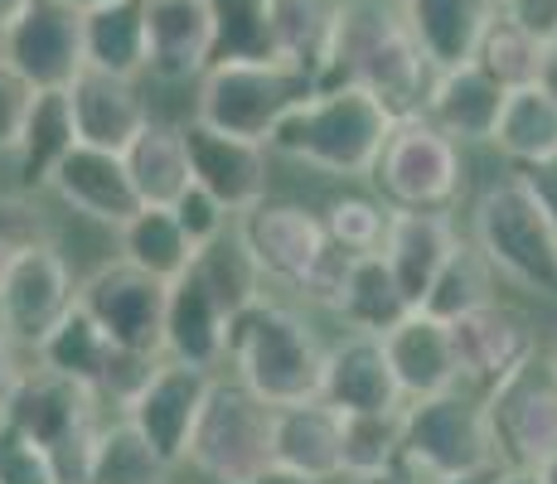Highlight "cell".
I'll return each mask as SVG.
<instances>
[{"label": "cell", "mask_w": 557, "mask_h": 484, "mask_svg": "<svg viewBox=\"0 0 557 484\" xmlns=\"http://www.w3.org/2000/svg\"><path fill=\"white\" fill-rule=\"evenodd\" d=\"M466 146L451 141L422 112L403 116L373 165V189L393 209H446L466 199Z\"/></svg>", "instance_id": "9c48e42d"}, {"label": "cell", "mask_w": 557, "mask_h": 484, "mask_svg": "<svg viewBox=\"0 0 557 484\" xmlns=\"http://www.w3.org/2000/svg\"><path fill=\"white\" fill-rule=\"evenodd\" d=\"M213 383L219 373L213 369H199V363H185V359H160L151 383L132 397L126 417L141 426V436L151 440L160 456L170 466H189V440H195V426L203 417V402H209Z\"/></svg>", "instance_id": "4fadbf2b"}, {"label": "cell", "mask_w": 557, "mask_h": 484, "mask_svg": "<svg viewBox=\"0 0 557 484\" xmlns=\"http://www.w3.org/2000/svg\"><path fill=\"white\" fill-rule=\"evenodd\" d=\"M29 5H35V0H0V35H5V29L15 25V20L25 15Z\"/></svg>", "instance_id": "db71d44e"}, {"label": "cell", "mask_w": 557, "mask_h": 484, "mask_svg": "<svg viewBox=\"0 0 557 484\" xmlns=\"http://www.w3.org/2000/svg\"><path fill=\"white\" fill-rule=\"evenodd\" d=\"M248 484H325V480H310V475H301V470H286V466H276L272 460V466L257 470Z\"/></svg>", "instance_id": "816d5d0a"}, {"label": "cell", "mask_w": 557, "mask_h": 484, "mask_svg": "<svg viewBox=\"0 0 557 484\" xmlns=\"http://www.w3.org/2000/svg\"><path fill=\"white\" fill-rule=\"evenodd\" d=\"M393 126L398 116L363 83H330L310 92L296 112H286L272 136V156L335 179H373Z\"/></svg>", "instance_id": "6da1fadb"}, {"label": "cell", "mask_w": 557, "mask_h": 484, "mask_svg": "<svg viewBox=\"0 0 557 484\" xmlns=\"http://www.w3.org/2000/svg\"><path fill=\"white\" fill-rule=\"evenodd\" d=\"M116 257H126L132 266H141V272L160 276V282L170 286L199 262V247L189 243L185 228H180L175 209L146 203L126 228H116Z\"/></svg>", "instance_id": "836d02e7"}, {"label": "cell", "mask_w": 557, "mask_h": 484, "mask_svg": "<svg viewBox=\"0 0 557 484\" xmlns=\"http://www.w3.org/2000/svg\"><path fill=\"white\" fill-rule=\"evenodd\" d=\"M499 282H505V276L495 272V262H490L466 233L460 247L451 252V262H446L442 276H436L432 296L422 300V310H432V315H442V320H460V315H470V310L499 300Z\"/></svg>", "instance_id": "74e56055"}, {"label": "cell", "mask_w": 557, "mask_h": 484, "mask_svg": "<svg viewBox=\"0 0 557 484\" xmlns=\"http://www.w3.org/2000/svg\"><path fill=\"white\" fill-rule=\"evenodd\" d=\"M126 170H132L136 189L146 203L170 209L189 185H195V165H189V146H185V122L170 116H151L141 136L126 146Z\"/></svg>", "instance_id": "4dcf8cb0"}, {"label": "cell", "mask_w": 557, "mask_h": 484, "mask_svg": "<svg viewBox=\"0 0 557 484\" xmlns=\"http://www.w3.org/2000/svg\"><path fill=\"white\" fill-rule=\"evenodd\" d=\"M45 194H53L69 213H78V219L98 223V228H112V233L126 228V223L146 209L122 150H102V146H83V141L59 160Z\"/></svg>", "instance_id": "2e32d148"}, {"label": "cell", "mask_w": 557, "mask_h": 484, "mask_svg": "<svg viewBox=\"0 0 557 484\" xmlns=\"http://www.w3.org/2000/svg\"><path fill=\"white\" fill-rule=\"evenodd\" d=\"M548 45H539L533 35H523L513 20L495 15V25L485 29L475 59L495 73L505 88H529V83H543V69H548Z\"/></svg>", "instance_id": "ab89813d"}, {"label": "cell", "mask_w": 557, "mask_h": 484, "mask_svg": "<svg viewBox=\"0 0 557 484\" xmlns=\"http://www.w3.org/2000/svg\"><path fill=\"white\" fill-rule=\"evenodd\" d=\"M175 466L141 436V426L126 412H112L92 436L83 484H170Z\"/></svg>", "instance_id": "1f68e13d"}, {"label": "cell", "mask_w": 557, "mask_h": 484, "mask_svg": "<svg viewBox=\"0 0 557 484\" xmlns=\"http://www.w3.org/2000/svg\"><path fill=\"white\" fill-rule=\"evenodd\" d=\"M543 88H548L557 97V49L548 53V69H543Z\"/></svg>", "instance_id": "6f0895ef"}, {"label": "cell", "mask_w": 557, "mask_h": 484, "mask_svg": "<svg viewBox=\"0 0 557 484\" xmlns=\"http://www.w3.org/2000/svg\"><path fill=\"white\" fill-rule=\"evenodd\" d=\"M355 262H359V252H349V247H339L335 238H330L325 252L315 257V266H310L301 282H296V296H301L306 306L330 310V315H335L339 300H345V286H349V272H355Z\"/></svg>", "instance_id": "f6af8a7d"}, {"label": "cell", "mask_w": 557, "mask_h": 484, "mask_svg": "<svg viewBox=\"0 0 557 484\" xmlns=\"http://www.w3.org/2000/svg\"><path fill=\"white\" fill-rule=\"evenodd\" d=\"M470 243L495 262L509 286L557 300V223L529 179L509 165V175L490 179L470 203Z\"/></svg>", "instance_id": "277c9868"}, {"label": "cell", "mask_w": 557, "mask_h": 484, "mask_svg": "<svg viewBox=\"0 0 557 484\" xmlns=\"http://www.w3.org/2000/svg\"><path fill=\"white\" fill-rule=\"evenodd\" d=\"M78 306L102 325L116 349L132 353H165V310L170 286L160 276L132 266L126 257H107L78 282Z\"/></svg>", "instance_id": "30bf717a"}, {"label": "cell", "mask_w": 557, "mask_h": 484, "mask_svg": "<svg viewBox=\"0 0 557 484\" xmlns=\"http://www.w3.org/2000/svg\"><path fill=\"white\" fill-rule=\"evenodd\" d=\"M456 247H460V228L446 209H393L383 262L393 266L403 296L412 306H422Z\"/></svg>", "instance_id": "cb8c5ba5"}, {"label": "cell", "mask_w": 557, "mask_h": 484, "mask_svg": "<svg viewBox=\"0 0 557 484\" xmlns=\"http://www.w3.org/2000/svg\"><path fill=\"white\" fill-rule=\"evenodd\" d=\"M412 310V300L403 296L393 266L383 262V252H359L355 272H349L345 300H339L335 320L345 330H363V335H388L393 325Z\"/></svg>", "instance_id": "8d00e7d4"}, {"label": "cell", "mask_w": 557, "mask_h": 484, "mask_svg": "<svg viewBox=\"0 0 557 484\" xmlns=\"http://www.w3.org/2000/svg\"><path fill=\"white\" fill-rule=\"evenodd\" d=\"M388 223H393V203L383 199V194L379 199H373V194H339L325 209L330 238L339 247H349V252H383Z\"/></svg>", "instance_id": "b9f144b4"}, {"label": "cell", "mask_w": 557, "mask_h": 484, "mask_svg": "<svg viewBox=\"0 0 557 484\" xmlns=\"http://www.w3.org/2000/svg\"><path fill=\"white\" fill-rule=\"evenodd\" d=\"M519 175L529 179V189L543 199V209L553 213V223H557V156L553 160H539V165H519Z\"/></svg>", "instance_id": "f907efd6"}, {"label": "cell", "mask_w": 557, "mask_h": 484, "mask_svg": "<svg viewBox=\"0 0 557 484\" xmlns=\"http://www.w3.org/2000/svg\"><path fill=\"white\" fill-rule=\"evenodd\" d=\"M403 15L426 59L436 69H451L480 53V39L499 15V0H403Z\"/></svg>", "instance_id": "83f0119b"}, {"label": "cell", "mask_w": 557, "mask_h": 484, "mask_svg": "<svg viewBox=\"0 0 557 484\" xmlns=\"http://www.w3.org/2000/svg\"><path fill=\"white\" fill-rule=\"evenodd\" d=\"M505 97L509 88L480 59L451 63V69H436L422 116L436 122L460 146H490L495 141L499 112H505Z\"/></svg>", "instance_id": "44dd1931"}, {"label": "cell", "mask_w": 557, "mask_h": 484, "mask_svg": "<svg viewBox=\"0 0 557 484\" xmlns=\"http://www.w3.org/2000/svg\"><path fill=\"white\" fill-rule=\"evenodd\" d=\"M228 330H233V315L219 306V296L203 286V276L195 266L180 282H170V310H165L170 359L223 373V363H228Z\"/></svg>", "instance_id": "d4e9b609"}, {"label": "cell", "mask_w": 557, "mask_h": 484, "mask_svg": "<svg viewBox=\"0 0 557 484\" xmlns=\"http://www.w3.org/2000/svg\"><path fill=\"white\" fill-rule=\"evenodd\" d=\"M272 426L276 407L233 373H219L189 440V470L209 484H248L257 470L272 466Z\"/></svg>", "instance_id": "ba28073f"}, {"label": "cell", "mask_w": 557, "mask_h": 484, "mask_svg": "<svg viewBox=\"0 0 557 484\" xmlns=\"http://www.w3.org/2000/svg\"><path fill=\"white\" fill-rule=\"evenodd\" d=\"M339 426H345V412L330 407L325 397L276 407L272 460L286 470H301L310 480L339 484Z\"/></svg>", "instance_id": "4316f807"}, {"label": "cell", "mask_w": 557, "mask_h": 484, "mask_svg": "<svg viewBox=\"0 0 557 484\" xmlns=\"http://www.w3.org/2000/svg\"><path fill=\"white\" fill-rule=\"evenodd\" d=\"M533 470H539V475H543V484H557V450H553L548 460H543V466H533Z\"/></svg>", "instance_id": "680465c9"}, {"label": "cell", "mask_w": 557, "mask_h": 484, "mask_svg": "<svg viewBox=\"0 0 557 484\" xmlns=\"http://www.w3.org/2000/svg\"><path fill=\"white\" fill-rule=\"evenodd\" d=\"M233 233L248 247V257L257 262V272L267 276V286H286V290H296V282L315 266V257L330 243L325 213L292 199H262L257 209L238 213Z\"/></svg>", "instance_id": "5bb4252c"}, {"label": "cell", "mask_w": 557, "mask_h": 484, "mask_svg": "<svg viewBox=\"0 0 557 484\" xmlns=\"http://www.w3.org/2000/svg\"><path fill=\"white\" fill-rule=\"evenodd\" d=\"M363 484H422L417 475H407V470H393V475H379V480H363Z\"/></svg>", "instance_id": "9f6ffc18"}, {"label": "cell", "mask_w": 557, "mask_h": 484, "mask_svg": "<svg viewBox=\"0 0 557 484\" xmlns=\"http://www.w3.org/2000/svg\"><path fill=\"white\" fill-rule=\"evenodd\" d=\"M219 25V59H272V5L276 0H209Z\"/></svg>", "instance_id": "60d3db41"}, {"label": "cell", "mask_w": 557, "mask_h": 484, "mask_svg": "<svg viewBox=\"0 0 557 484\" xmlns=\"http://www.w3.org/2000/svg\"><path fill=\"white\" fill-rule=\"evenodd\" d=\"M170 209H175L180 228L189 233V243H195L199 252H203V247H213L219 238H228V233H233V223H238V219H233V213H228V203H223V199H213V194L203 189V185H189V189L180 194L175 203H170Z\"/></svg>", "instance_id": "bcb514c9"}, {"label": "cell", "mask_w": 557, "mask_h": 484, "mask_svg": "<svg viewBox=\"0 0 557 484\" xmlns=\"http://www.w3.org/2000/svg\"><path fill=\"white\" fill-rule=\"evenodd\" d=\"M112 353H116V344L102 335L98 320H92L83 306H73L69 315L35 344L29 359L45 363L53 373H63V378L92 387V393H102V378H107V369H112Z\"/></svg>", "instance_id": "e575fe53"}, {"label": "cell", "mask_w": 557, "mask_h": 484, "mask_svg": "<svg viewBox=\"0 0 557 484\" xmlns=\"http://www.w3.org/2000/svg\"><path fill=\"white\" fill-rule=\"evenodd\" d=\"M499 15L513 20L539 45L557 49V0H499Z\"/></svg>", "instance_id": "c3c4849f"}, {"label": "cell", "mask_w": 557, "mask_h": 484, "mask_svg": "<svg viewBox=\"0 0 557 484\" xmlns=\"http://www.w3.org/2000/svg\"><path fill=\"white\" fill-rule=\"evenodd\" d=\"M195 272L203 276V286L219 296V306L228 310L233 320L267 296V276L257 272V262L248 257V247L238 243V233H228V238H219L213 247H203Z\"/></svg>", "instance_id": "f35d334b"}, {"label": "cell", "mask_w": 557, "mask_h": 484, "mask_svg": "<svg viewBox=\"0 0 557 484\" xmlns=\"http://www.w3.org/2000/svg\"><path fill=\"white\" fill-rule=\"evenodd\" d=\"M0 417L25 426L35 440H45L53 456H59L63 480L83 484V466H88L92 436H98V426L112 412H107V402L92 393V387L63 378V373L45 369V363H29V369L20 373V383L0 397Z\"/></svg>", "instance_id": "52a82bcc"}, {"label": "cell", "mask_w": 557, "mask_h": 484, "mask_svg": "<svg viewBox=\"0 0 557 484\" xmlns=\"http://www.w3.org/2000/svg\"><path fill=\"white\" fill-rule=\"evenodd\" d=\"M325 359H330V344L306 320V310L262 296L257 306H248L233 320L228 363L223 369L243 387H252L262 402L292 407L325 393Z\"/></svg>", "instance_id": "7a4b0ae2"}, {"label": "cell", "mask_w": 557, "mask_h": 484, "mask_svg": "<svg viewBox=\"0 0 557 484\" xmlns=\"http://www.w3.org/2000/svg\"><path fill=\"white\" fill-rule=\"evenodd\" d=\"M383 349H388L393 369H398L407 402L451 393V387H466V378H460V353H456L451 320L432 315V310L412 306L398 325L383 335Z\"/></svg>", "instance_id": "7402d4cb"}, {"label": "cell", "mask_w": 557, "mask_h": 484, "mask_svg": "<svg viewBox=\"0 0 557 484\" xmlns=\"http://www.w3.org/2000/svg\"><path fill=\"white\" fill-rule=\"evenodd\" d=\"M320 397L330 407H339V412H393V407H407V393L398 383L388 349H383V335L345 330L330 344L325 393Z\"/></svg>", "instance_id": "ffe728a7"}, {"label": "cell", "mask_w": 557, "mask_h": 484, "mask_svg": "<svg viewBox=\"0 0 557 484\" xmlns=\"http://www.w3.org/2000/svg\"><path fill=\"white\" fill-rule=\"evenodd\" d=\"M5 262H10V257H5V252H0V276H5Z\"/></svg>", "instance_id": "94428289"}, {"label": "cell", "mask_w": 557, "mask_h": 484, "mask_svg": "<svg viewBox=\"0 0 557 484\" xmlns=\"http://www.w3.org/2000/svg\"><path fill=\"white\" fill-rule=\"evenodd\" d=\"M5 63L35 88H73V78L88 69L83 10L69 0H35L5 29Z\"/></svg>", "instance_id": "9a60e30c"}, {"label": "cell", "mask_w": 557, "mask_h": 484, "mask_svg": "<svg viewBox=\"0 0 557 484\" xmlns=\"http://www.w3.org/2000/svg\"><path fill=\"white\" fill-rule=\"evenodd\" d=\"M0 59H5V35H0Z\"/></svg>", "instance_id": "6125c7cd"}, {"label": "cell", "mask_w": 557, "mask_h": 484, "mask_svg": "<svg viewBox=\"0 0 557 484\" xmlns=\"http://www.w3.org/2000/svg\"><path fill=\"white\" fill-rule=\"evenodd\" d=\"M25 344H20L15 335H10V325H5V320H0V397H5L10 393V387H15L20 383V373H25L29 369V363H25Z\"/></svg>", "instance_id": "681fc988"}, {"label": "cell", "mask_w": 557, "mask_h": 484, "mask_svg": "<svg viewBox=\"0 0 557 484\" xmlns=\"http://www.w3.org/2000/svg\"><path fill=\"white\" fill-rule=\"evenodd\" d=\"M69 5H78L83 15H88V10H98V5H112V0H69Z\"/></svg>", "instance_id": "91938a15"}, {"label": "cell", "mask_w": 557, "mask_h": 484, "mask_svg": "<svg viewBox=\"0 0 557 484\" xmlns=\"http://www.w3.org/2000/svg\"><path fill=\"white\" fill-rule=\"evenodd\" d=\"M315 88L320 83L301 63L282 59V53H272V59H213L209 73L195 83V112L189 116H199L213 132L272 146L286 112H296Z\"/></svg>", "instance_id": "5b68a950"}, {"label": "cell", "mask_w": 557, "mask_h": 484, "mask_svg": "<svg viewBox=\"0 0 557 484\" xmlns=\"http://www.w3.org/2000/svg\"><path fill=\"white\" fill-rule=\"evenodd\" d=\"M39 88L29 78H20L5 59H0V160H15L20 141H25V122L35 107Z\"/></svg>", "instance_id": "7dc6e473"}, {"label": "cell", "mask_w": 557, "mask_h": 484, "mask_svg": "<svg viewBox=\"0 0 557 484\" xmlns=\"http://www.w3.org/2000/svg\"><path fill=\"white\" fill-rule=\"evenodd\" d=\"M185 146H189V165H195V185L228 203L233 219L257 209L262 199H272V146L213 132L199 116L185 122Z\"/></svg>", "instance_id": "e0dca14e"}, {"label": "cell", "mask_w": 557, "mask_h": 484, "mask_svg": "<svg viewBox=\"0 0 557 484\" xmlns=\"http://www.w3.org/2000/svg\"><path fill=\"white\" fill-rule=\"evenodd\" d=\"M53 233L45 203L35 199V189H0V252L15 257L25 247H39V243H53Z\"/></svg>", "instance_id": "ee69618b"}, {"label": "cell", "mask_w": 557, "mask_h": 484, "mask_svg": "<svg viewBox=\"0 0 557 484\" xmlns=\"http://www.w3.org/2000/svg\"><path fill=\"white\" fill-rule=\"evenodd\" d=\"M499 475H505V466H485V470H466V475H446L436 484H499Z\"/></svg>", "instance_id": "f5cc1de1"}, {"label": "cell", "mask_w": 557, "mask_h": 484, "mask_svg": "<svg viewBox=\"0 0 557 484\" xmlns=\"http://www.w3.org/2000/svg\"><path fill=\"white\" fill-rule=\"evenodd\" d=\"M78 146V116H73V97L69 88H39L35 107H29V122H25V141L15 150V175L20 189H49V175L59 170V160Z\"/></svg>", "instance_id": "f546056e"}, {"label": "cell", "mask_w": 557, "mask_h": 484, "mask_svg": "<svg viewBox=\"0 0 557 484\" xmlns=\"http://www.w3.org/2000/svg\"><path fill=\"white\" fill-rule=\"evenodd\" d=\"M0 484H69L59 456L35 440L25 426L0 417Z\"/></svg>", "instance_id": "7bdbcfd3"}, {"label": "cell", "mask_w": 557, "mask_h": 484, "mask_svg": "<svg viewBox=\"0 0 557 484\" xmlns=\"http://www.w3.org/2000/svg\"><path fill=\"white\" fill-rule=\"evenodd\" d=\"M345 15H349V0H276L272 5L276 53L301 63L310 78L325 88V83H335Z\"/></svg>", "instance_id": "484cf974"}, {"label": "cell", "mask_w": 557, "mask_h": 484, "mask_svg": "<svg viewBox=\"0 0 557 484\" xmlns=\"http://www.w3.org/2000/svg\"><path fill=\"white\" fill-rule=\"evenodd\" d=\"M432 78L436 63L417 45L412 25L403 15V0H349L335 83H363L403 122V116H417L426 107Z\"/></svg>", "instance_id": "3957f363"}, {"label": "cell", "mask_w": 557, "mask_h": 484, "mask_svg": "<svg viewBox=\"0 0 557 484\" xmlns=\"http://www.w3.org/2000/svg\"><path fill=\"white\" fill-rule=\"evenodd\" d=\"M151 5V73L160 88H195L219 59V25L209 0H146Z\"/></svg>", "instance_id": "d6986e66"}, {"label": "cell", "mask_w": 557, "mask_h": 484, "mask_svg": "<svg viewBox=\"0 0 557 484\" xmlns=\"http://www.w3.org/2000/svg\"><path fill=\"white\" fill-rule=\"evenodd\" d=\"M78 282L83 276H73V262L63 257L59 238L25 247L10 257L5 276H0V320L35 353V344L78 306Z\"/></svg>", "instance_id": "7c38bea8"}, {"label": "cell", "mask_w": 557, "mask_h": 484, "mask_svg": "<svg viewBox=\"0 0 557 484\" xmlns=\"http://www.w3.org/2000/svg\"><path fill=\"white\" fill-rule=\"evenodd\" d=\"M499 484H543V475L533 466H505V475H499Z\"/></svg>", "instance_id": "11a10c76"}, {"label": "cell", "mask_w": 557, "mask_h": 484, "mask_svg": "<svg viewBox=\"0 0 557 484\" xmlns=\"http://www.w3.org/2000/svg\"><path fill=\"white\" fill-rule=\"evenodd\" d=\"M485 466H505L485 397L470 393V387H451V393L407 402V456H403L407 475L436 484L446 475H466V470H485Z\"/></svg>", "instance_id": "8992f818"}, {"label": "cell", "mask_w": 557, "mask_h": 484, "mask_svg": "<svg viewBox=\"0 0 557 484\" xmlns=\"http://www.w3.org/2000/svg\"><path fill=\"white\" fill-rule=\"evenodd\" d=\"M88 69L146 78L151 73V5L146 0H112L83 15Z\"/></svg>", "instance_id": "f1b7e54d"}, {"label": "cell", "mask_w": 557, "mask_h": 484, "mask_svg": "<svg viewBox=\"0 0 557 484\" xmlns=\"http://www.w3.org/2000/svg\"><path fill=\"white\" fill-rule=\"evenodd\" d=\"M407 456V407L393 412H345L339 426V480L363 484L403 470Z\"/></svg>", "instance_id": "d6a6232c"}, {"label": "cell", "mask_w": 557, "mask_h": 484, "mask_svg": "<svg viewBox=\"0 0 557 484\" xmlns=\"http://www.w3.org/2000/svg\"><path fill=\"white\" fill-rule=\"evenodd\" d=\"M499 156L519 165H539V160L557 156V97L543 88V83H529V88H509L505 112H499L495 141Z\"/></svg>", "instance_id": "d590c367"}, {"label": "cell", "mask_w": 557, "mask_h": 484, "mask_svg": "<svg viewBox=\"0 0 557 484\" xmlns=\"http://www.w3.org/2000/svg\"><path fill=\"white\" fill-rule=\"evenodd\" d=\"M451 335L460 353V378L470 393H490L499 378H509L519 363L539 353V330L509 300H490V306L451 320Z\"/></svg>", "instance_id": "ac0fdd59"}, {"label": "cell", "mask_w": 557, "mask_h": 484, "mask_svg": "<svg viewBox=\"0 0 557 484\" xmlns=\"http://www.w3.org/2000/svg\"><path fill=\"white\" fill-rule=\"evenodd\" d=\"M553 359H557V349H553Z\"/></svg>", "instance_id": "be15d7a7"}, {"label": "cell", "mask_w": 557, "mask_h": 484, "mask_svg": "<svg viewBox=\"0 0 557 484\" xmlns=\"http://www.w3.org/2000/svg\"><path fill=\"white\" fill-rule=\"evenodd\" d=\"M480 397L505 466H543L557 450V359L548 349H539Z\"/></svg>", "instance_id": "8fae6325"}, {"label": "cell", "mask_w": 557, "mask_h": 484, "mask_svg": "<svg viewBox=\"0 0 557 484\" xmlns=\"http://www.w3.org/2000/svg\"><path fill=\"white\" fill-rule=\"evenodd\" d=\"M69 97H73V116H78V141L102 146V150H122V156L156 116L141 78H122V73L83 69L78 78H73Z\"/></svg>", "instance_id": "603a6c76"}]
</instances>
